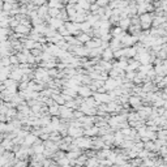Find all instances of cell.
<instances>
[{
  "label": "cell",
  "mask_w": 167,
  "mask_h": 167,
  "mask_svg": "<svg viewBox=\"0 0 167 167\" xmlns=\"http://www.w3.org/2000/svg\"><path fill=\"white\" fill-rule=\"evenodd\" d=\"M140 20V26L142 30H146V29H149L151 26V22H153V16H151L150 13H144L141 14V16L139 17Z\"/></svg>",
  "instance_id": "obj_1"
},
{
  "label": "cell",
  "mask_w": 167,
  "mask_h": 167,
  "mask_svg": "<svg viewBox=\"0 0 167 167\" xmlns=\"http://www.w3.org/2000/svg\"><path fill=\"white\" fill-rule=\"evenodd\" d=\"M59 115L63 119H71V117H73V111L71 109H67L65 106H59Z\"/></svg>",
  "instance_id": "obj_2"
},
{
  "label": "cell",
  "mask_w": 167,
  "mask_h": 167,
  "mask_svg": "<svg viewBox=\"0 0 167 167\" xmlns=\"http://www.w3.org/2000/svg\"><path fill=\"white\" fill-rule=\"evenodd\" d=\"M78 94L85 99V98H89V97L93 95V91L90 90L89 86H80V87H78Z\"/></svg>",
  "instance_id": "obj_3"
},
{
  "label": "cell",
  "mask_w": 167,
  "mask_h": 167,
  "mask_svg": "<svg viewBox=\"0 0 167 167\" xmlns=\"http://www.w3.org/2000/svg\"><path fill=\"white\" fill-rule=\"evenodd\" d=\"M37 142V136L33 133H28V136L24 139V146H30Z\"/></svg>",
  "instance_id": "obj_4"
},
{
  "label": "cell",
  "mask_w": 167,
  "mask_h": 167,
  "mask_svg": "<svg viewBox=\"0 0 167 167\" xmlns=\"http://www.w3.org/2000/svg\"><path fill=\"white\" fill-rule=\"evenodd\" d=\"M48 22H50V26L54 29V30H55V29H60L63 25H64V21H61V20H59V18H50Z\"/></svg>",
  "instance_id": "obj_5"
},
{
  "label": "cell",
  "mask_w": 167,
  "mask_h": 167,
  "mask_svg": "<svg viewBox=\"0 0 167 167\" xmlns=\"http://www.w3.org/2000/svg\"><path fill=\"white\" fill-rule=\"evenodd\" d=\"M29 30H30V28L24 26V25H18L16 29H14V32H16V37L25 35V34H28V33H29Z\"/></svg>",
  "instance_id": "obj_6"
},
{
  "label": "cell",
  "mask_w": 167,
  "mask_h": 167,
  "mask_svg": "<svg viewBox=\"0 0 167 167\" xmlns=\"http://www.w3.org/2000/svg\"><path fill=\"white\" fill-rule=\"evenodd\" d=\"M140 63L139 61H136V60H133V59H131L129 60V64H128V67H127V72H135V69H139L140 68Z\"/></svg>",
  "instance_id": "obj_7"
},
{
  "label": "cell",
  "mask_w": 167,
  "mask_h": 167,
  "mask_svg": "<svg viewBox=\"0 0 167 167\" xmlns=\"http://www.w3.org/2000/svg\"><path fill=\"white\" fill-rule=\"evenodd\" d=\"M112 58H114V51H112L110 47L106 48V50L103 51V54H102V59H103L105 61H110Z\"/></svg>",
  "instance_id": "obj_8"
},
{
  "label": "cell",
  "mask_w": 167,
  "mask_h": 167,
  "mask_svg": "<svg viewBox=\"0 0 167 167\" xmlns=\"http://www.w3.org/2000/svg\"><path fill=\"white\" fill-rule=\"evenodd\" d=\"M129 103L132 105V107H135V109H139V107L141 106V103H142V101H141V98H139V97H129Z\"/></svg>",
  "instance_id": "obj_9"
},
{
  "label": "cell",
  "mask_w": 167,
  "mask_h": 167,
  "mask_svg": "<svg viewBox=\"0 0 167 167\" xmlns=\"http://www.w3.org/2000/svg\"><path fill=\"white\" fill-rule=\"evenodd\" d=\"M131 26V18L129 17H125V18H120V21H119V28L120 29H128Z\"/></svg>",
  "instance_id": "obj_10"
},
{
  "label": "cell",
  "mask_w": 167,
  "mask_h": 167,
  "mask_svg": "<svg viewBox=\"0 0 167 167\" xmlns=\"http://www.w3.org/2000/svg\"><path fill=\"white\" fill-rule=\"evenodd\" d=\"M76 39H77V41L80 42V43H87L89 41H91V38L87 35L86 33H80V34H78V35L76 37Z\"/></svg>",
  "instance_id": "obj_11"
},
{
  "label": "cell",
  "mask_w": 167,
  "mask_h": 167,
  "mask_svg": "<svg viewBox=\"0 0 167 167\" xmlns=\"http://www.w3.org/2000/svg\"><path fill=\"white\" fill-rule=\"evenodd\" d=\"M98 132H99V128L95 125H93V127H90V128H86L85 131H84V135H86V136H95Z\"/></svg>",
  "instance_id": "obj_12"
},
{
  "label": "cell",
  "mask_w": 167,
  "mask_h": 167,
  "mask_svg": "<svg viewBox=\"0 0 167 167\" xmlns=\"http://www.w3.org/2000/svg\"><path fill=\"white\" fill-rule=\"evenodd\" d=\"M90 6H91V4L89 3V2H78L77 3V7L78 8H81L82 9V11H89V9H90Z\"/></svg>",
  "instance_id": "obj_13"
},
{
  "label": "cell",
  "mask_w": 167,
  "mask_h": 167,
  "mask_svg": "<svg viewBox=\"0 0 167 167\" xmlns=\"http://www.w3.org/2000/svg\"><path fill=\"white\" fill-rule=\"evenodd\" d=\"M140 73H144V75H148L149 71L153 69V67H151V64H148V65H140Z\"/></svg>",
  "instance_id": "obj_14"
},
{
  "label": "cell",
  "mask_w": 167,
  "mask_h": 167,
  "mask_svg": "<svg viewBox=\"0 0 167 167\" xmlns=\"http://www.w3.org/2000/svg\"><path fill=\"white\" fill-rule=\"evenodd\" d=\"M86 155H80L77 158V161H75V165H77V166H82L84 163H86Z\"/></svg>",
  "instance_id": "obj_15"
},
{
  "label": "cell",
  "mask_w": 167,
  "mask_h": 167,
  "mask_svg": "<svg viewBox=\"0 0 167 167\" xmlns=\"http://www.w3.org/2000/svg\"><path fill=\"white\" fill-rule=\"evenodd\" d=\"M48 8H56V9H60L63 8V4L61 3H59V2H50L47 4Z\"/></svg>",
  "instance_id": "obj_16"
},
{
  "label": "cell",
  "mask_w": 167,
  "mask_h": 167,
  "mask_svg": "<svg viewBox=\"0 0 167 167\" xmlns=\"http://www.w3.org/2000/svg\"><path fill=\"white\" fill-rule=\"evenodd\" d=\"M48 111H50L51 115L56 116V115H59V106L58 105H54V106H51L50 109H48Z\"/></svg>",
  "instance_id": "obj_17"
},
{
  "label": "cell",
  "mask_w": 167,
  "mask_h": 167,
  "mask_svg": "<svg viewBox=\"0 0 167 167\" xmlns=\"http://www.w3.org/2000/svg\"><path fill=\"white\" fill-rule=\"evenodd\" d=\"M9 63H11L12 65L17 67V65H18V59H17V56H14V55H9Z\"/></svg>",
  "instance_id": "obj_18"
},
{
  "label": "cell",
  "mask_w": 167,
  "mask_h": 167,
  "mask_svg": "<svg viewBox=\"0 0 167 167\" xmlns=\"http://www.w3.org/2000/svg\"><path fill=\"white\" fill-rule=\"evenodd\" d=\"M95 4L98 7H106L107 4H109V2H106V0H101V2H97Z\"/></svg>",
  "instance_id": "obj_19"
},
{
  "label": "cell",
  "mask_w": 167,
  "mask_h": 167,
  "mask_svg": "<svg viewBox=\"0 0 167 167\" xmlns=\"http://www.w3.org/2000/svg\"><path fill=\"white\" fill-rule=\"evenodd\" d=\"M3 153H4V149H3V148H0V158L3 157Z\"/></svg>",
  "instance_id": "obj_20"
},
{
  "label": "cell",
  "mask_w": 167,
  "mask_h": 167,
  "mask_svg": "<svg viewBox=\"0 0 167 167\" xmlns=\"http://www.w3.org/2000/svg\"><path fill=\"white\" fill-rule=\"evenodd\" d=\"M162 116H163V117H165V120H167V110L165 111V114H163V115H162Z\"/></svg>",
  "instance_id": "obj_21"
}]
</instances>
